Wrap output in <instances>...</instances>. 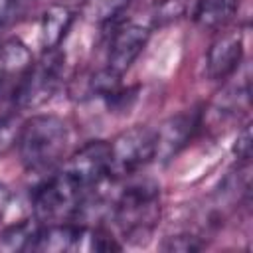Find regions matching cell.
<instances>
[{
  "label": "cell",
  "instance_id": "obj_12",
  "mask_svg": "<svg viewBox=\"0 0 253 253\" xmlns=\"http://www.w3.org/2000/svg\"><path fill=\"white\" fill-rule=\"evenodd\" d=\"M239 4L241 0H200L194 20L204 30H219L235 16Z\"/></svg>",
  "mask_w": 253,
  "mask_h": 253
},
{
  "label": "cell",
  "instance_id": "obj_4",
  "mask_svg": "<svg viewBox=\"0 0 253 253\" xmlns=\"http://www.w3.org/2000/svg\"><path fill=\"white\" fill-rule=\"evenodd\" d=\"M85 194L89 192L81 190L63 170L51 172L32 192L34 219L38 223L73 221Z\"/></svg>",
  "mask_w": 253,
  "mask_h": 253
},
{
  "label": "cell",
  "instance_id": "obj_6",
  "mask_svg": "<svg viewBox=\"0 0 253 253\" xmlns=\"http://www.w3.org/2000/svg\"><path fill=\"white\" fill-rule=\"evenodd\" d=\"M150 30L152 28L148 24L136 20L119 22L107 43L105 67L117 75H125V71H128V67L136 61V57L142 53L144 45L148 43Z\"/></svg>",
  "mask_w": 253,
  "mask_h": 253
},
{
  "label": "cell",
  "instance_id": "obj_13",
  "mask_svg": "<svg viewBox=\"0 0 253 253\" xmlns=\"http://www.w3.org/2000/svg\"><path fill=\"white\" fill-rule=\"evenodd\" d=\"M40 223L34 219L16 221L0 231V249L6 251H32Z\"/></svg>",
  "mask_w": 253,
  "mask_h": 253
},
{
  "label": "cell",
  "instance_id": "obj_7",
  "mask_svg": "<svg viewBox=\"0 0 253 253\" xmlns=\"http://www.w3.org/2000/svg\"><path fill=\"white\" fill-rule=\"evenodd\" d=\"M81 190L91 192L109 180V142L89 140L61 168Z\"/></svg>",
  "mask_w": 253,
  "mask_h": 253
},
{
  "label": "cell",
  "instance_id": "obj_5",
  "mask_svg": "<svg viewBox=\"0 0 253 253\" xmlns=\"http://www.w3.org/2000/svg\"><path fill=\"white\" fill-rule=\"evenodd\" d=\"M156 160V130L130 126L109 142V180H128Z\"/></svg>",
  "mask_w": 253,
  "mask_h": 253
},
{
  "label": "cell",
  "instance_id": "obj_1",
  "mask_svg": "<svg viewBox=\"0 0 253 253\" xmlns=\"http://www.w3.org/2000/svg\"><path fill=\"white\" fill-rule=\"evenodd\" d=\"M69 144L67 123L57 115H34L16 134L22 166L32 174H51L61 164Z\"/></svg>",
  "mask_w": 253,
  "mask_h": 253
},
{
  "label": "cell",
  "instance_id": "obj_19",
  "mask_svg": "<svg viewBox=\"0 0 253 253\" xmlns=\"http://www.w3.org/2000/svg\"><path fill=\"white\" fill-rule=\"evenodd\" d=\"M233 152H235L239 164H247L249 162V158H251V128H249V125H245L241 128V132L237 134Z\"/></svg>",
  "mask_w": 253,
  "mask_h": 253
},
{
  "label": "cell",
  "instance_id": "obj_16",
  "mask_svg": "<svg viewBox=\"0 0 253 253\" xmlns=\"http://www.w3.org/2000/svg\"><path fill=\"white\" fill-rule=\"evenodd\" d=\"M28 2L30 0H0V34L20 20Z\"/></svg>",
  "mask_w": 253,
  "mask_h": 253
},
{
  "label": "cell",
  "instance_id": "obj_17",
  "mask_svg": "<svg viewBox=\"0 0 253 253\" xmlns=\"http://www.w3.org/2000/svg\"><path fill=\"white\" fill-rule=\"evenodd\" d=\"M20 123L14 113H2L0 115V154H4L14 142L18 134Z\"/></svg>",
  "mask_w": 253,
  "mask_h": 253
},
{
  "label": "cell",
  "instance_id": "obj_20",
  "mask_svg": "<svg viewBox=\"0 0 253 253\" xmlns=\"http://www.w3.org/2000/svg\"><path fill=\"white\" fill-rule=\"evenodd\" d=\"M10 202H12V192L6 184H0V221L4 219L8 208H10Z\"/></svg>",
  "mask_w": 253,
  "mask_h": 253
},
{
  "label": "cell",
  "instance_id": "obj_9",
  "mask_svg": "<svg viewBox=\"0 0 253 253\" xmlns=\"http://www.w3.org/2000/svg\"><path fill=\"white\" fill-rule=\"evenodd\" d=\"M243 61V36L237 30L219 34L208 49L206 71L211 81H225Z\"/></svg>",
  "mask_w": 253,
  "mask_h": 253
},
{
  "label": "cell",
  "instance_id": "obj_2",
  "mask_svg": "<svg viewBox=\"0 0 253 253\" xmlns=\"http://www.w3.org/2000/svg\"><path fill=\"white\" fill-rule=\"evenodd\" d=\"M109 219L125 241L146 243L160 219V188L154 180H130L113 200Z\"/></svg>",
  "mask_w": 253,
  "mask_h": 253
},
{
  "label": "cell",
  "instance_id": "obj_8",
  "mask_svg": "<svg viewBox=\"0 0 253 253\" xmlns=\"http://www.w3.org/2000/svg\"><path fill=\"white\" fill-rule=\"evenodd\" d=\"M202 121V111L190 109L166 119L156 130V160H170L176 156L194 136Z\"/></svg>",
  "mask_w": 253,
  "mask_h": 253
},
{
  "label": "cell",
  "instance_id": "obj_15",
  "mask_svg": "<svg viewBox=\"0 0 253 253\" xmlns=\"http://www.w3.org/2000/svg\"><path fill=\"white\" fill-rule=\"evenodd\" d=\"M186 12V4L184 0H158L152 10H150V28H160L168 22L178 20L180 16H184Z\"/></svg>",
  "mask_w": 253,
  "mask_h": 253
},
{
  "label": "cell",
  "instance_id": "obj_11",
  "mask_svg": "<svg viewBox=\"0 0 253 253\" xmlns=\"http://www.w3.org/2000/svg\"><path fill=\"white\" fill-rule=\"evenodd\" d=\"M75 20V12L69 6L53 4L49 6L40 18V45L43 51L59 49L61 42L65 40L71 24Z\"/></svg>",
  "mask_w": 253,
  "mask_h": 253
},
{
  "label": "cell",
  "instance_id": "obj_3",
  "mask_svg": "<svg viewBox=\"0 0 253 253\" xmlns=\"http://www.w3.org/2000/svg\"><path fill=\"white\" fill-rule=\"evenodd\" d=\"M63 77V55L59 49L43 51L38 61H32L14 85L12 99L20 111H36L47 105L59 91Z\"/></svg>",
  "mask_w": 253,
  "mask_h": 253
},
{
  "label": "cell",
  "instance_id": "obj_14",
  "mask_svg": "<svg viewBox=\"0 0 253 253\" xmlns=\"http://www.w3.org/2000/svg\"><path fill=\"white\" fill-rule=\"evenodd\" d=\"M132 0H87L85 4V18L93 24H113L123 16V12L130 6Z\"/></svg>",
  "mask_w": 253,
  "mask_h": 253
},
{
  "label": "cell",
  "instance_id": "obj_18",
  "mask_svg": "<svg viewBox=\"0 0 253 253\" xmlns=\"http://www.w3.org/2000/svg\"><path fill=\"white\" fill-rule=\"evenodd\" d=\"M206 243L190 233H182V235H170L166 237V241L162 243L164 251H200Z\"/></svg>",
  "mask_w": 253,
  "mask_h": 253
},
{
  "label": "cell",
  "instance_id": "obj_10",
  "mask_svg": "<svg viewBox=\"0 0 253 253\" xmlns=\"http://www.w3.org/2000/svg\"><path fill=\"white\" fill-rule=\"evenodd\" d=\"M32 63V53L24 42L18 38L0 40V103L12 81H18L20 75Z\"/></svg>",
  "mask_w": 253,
  "mask_h": 253
}]
</instances>
